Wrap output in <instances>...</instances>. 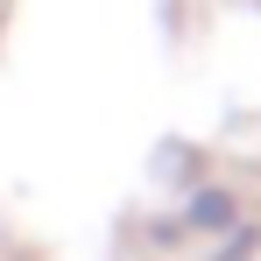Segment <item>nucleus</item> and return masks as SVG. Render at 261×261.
Segmentation results:
<instances>
[{"label":"nucleus","instance_id":"1","mask_svg":"<svg viewBox=\"0 0 261 261\" xmlns=\"http://www.w3.org/2000/svg\"><path fill=\"white\" fill-rule=\"evenodd\" d=\"M191 219H198V226H219V219H226V198H219V191H205V198L191 205Z\"/></svg>","mask_w":261,"mask_h":261}]
</instances>
